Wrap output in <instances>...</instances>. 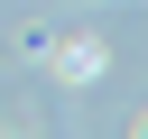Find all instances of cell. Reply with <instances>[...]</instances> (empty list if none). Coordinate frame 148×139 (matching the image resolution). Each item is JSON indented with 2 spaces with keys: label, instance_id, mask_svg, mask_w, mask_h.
Wrapping results in <instances>:
<instances>
[{
  "label": "cell",
  "instance_id": "cell-1",
  "mask_svg": "<svg viewBox=\"0 0 148 139\" xmlns=\"http://www.w3.org/2000/svg\"><path fill=\"white\" fill-rule=\"evenodd\" d=\"M139 139H148V120H139Z\"/></svg>",
  "mask_w": 148,
  "mask_h": 139
}]
</instances>
